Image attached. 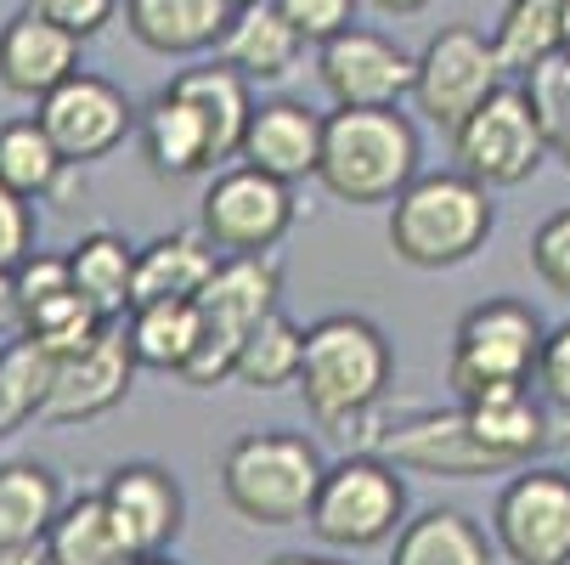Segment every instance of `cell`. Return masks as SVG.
<instances>
[{
    "mask_svg": "<svg viewBox=\"0 0 570 565\" xmlns=\"http://www.w3.org/2000/svg\"><path fill=\"white\" fill-rule=\"evenodd\" d=\"M316 182L340 204H395L419 182V130L401 108H334L322 119Z\"/></svg>",
    "mask_w": 570,
    "mask_h": 565,
    "instance_id": "obj_1",
    "label": "cell"
},
{
    "mask_svg": "<svg viewBox=\"0 0 570 565\" xmlns=\"http://www.w3.org/2000/svg\"><path fill=\"white\" fill-rule=\"evenodd\" d=\"M390 384V340L367 316H322L305 329V362H299V396L316 425L351 436V425L379 408Z\"/></svg>",
    "mask_w": 570,
    "mask_h": 565,
    "instance_id": "obj_2",
    "label": "cell"
},
{
    "mask_svg": "<svg viewBox=\"0 0 570 565\" xmlns=\"http://www.w3.org/2000/svg\"><path fill=\"white\" fill-rule=\"evenodd\" d=\"M322 480H328L322 452L288 430H249L220 458V493L249 526H305Z\"/></svg>",
    "mask_w": 570,
    "mask_h": 565,
    "instance_id": "obj_3",
    "label": "cell"
},
{
    "mask_svg": "<svg viewBox=\"0 0 570 565\" xmlns=\"http://www.w3.org/2000/svg\"><path fill=\"white\" fill-rule=\"evenodd\" d=\"M498 215L480 182L458 176H419L395 204H390V250L419 266V272H441V266H463L469 255L485 250Z\"/></svg>",
    "mask_w": 570,
    "mask_h": 565,
    "instance_id": "obj_4",
    "label": "cell"
},
{
    "mask_svg": "<svg viewBox=\"0 0 570 565\" xmlns=\"http://www.w3.org/2000/svg\"><path fill=\"white\" fill-rule=\"evenodd\" d=\"M277 283H283L277 261H266V255H232V261H220V272L198 294V351H193L181 384L209 390V384H226L237 373L243 345H249L255 329L277 311Z\"/></svg>",
    "mask_w": 570,
    "mask_h": 565,
    "instance_id": "obj_5",
    "label": "cell"
},
{
    "mask_svg": "<svg viewBox=\"0 0 570 565\" xmlns=\"http://www.w3.org/2000/svg\"><path fill=\"white\" fill-rule=\"evenodd\" d=\"M542 316L520 300H480L463 311L452 357H446V384L458 401H474L485 390H509V384H537V357H542Z\"/></svg>",
    "mask_w": 570,
    "mask_h": 565,
    "instance_id": "obj_6",
    "label": "cell"
},
{
    "mask_svg": "<svg viewBox=\"0 0 570 565\" xmlns=\"http://www.w3.org/2000/svg\"><path fill=\"white\" fill-rule=\"evenodd\" d=\"M452 153L458 171L480 187H520L537 176V165L548 158L542 125L531 114L525 86H503L498 97H485L458 130H452Z\"/></svg>",
    "mask_w": 570,
    "mask_h": 565,
    "instance_id": "obj_7",
    "label": "cell"
},
{
    "mask_svg": "<svg viewBox=\"0 0 570 565\" xmlns=\"http://www.w3.org/2000/svg\"><path fill=\"white\" fill-rule=\"evenodd\" d=\"M401 515H406V487L395 464L362 452L328 469L311 509V532L334 548H373L401 526Z\"/></svg>",
    "mask_w": 570,
    "mask_h": 565,
    "instance_id": "obj_8",
    "label": "cell"
},
{
    "mask_svg": "<svg viewBox=\"0 0 570 565\" xmlns=\"http://www.w3.org/2000/svg\"><path fill=\"white\" fill-rule=\"evenodd\" d=\"M498 91H503V62H498L492 35H480L469 23H452L419 51L413 103L430 125L458 130L485 97H498Z\"/></svg>",
    "mask_w": 570,
    "mask_h": 565,
    "instance_id": "obj_9",
    "label": "cell"
},
{
    "mask_svg": "<svg viewBox=\"0 0 570 565\" xmlns=\"http://www.w3.org/2000/svg\"><path fill=\"white\" fill-rule=\"evenodd\" d=\"M492 537L509 565H570V469L525 464L492 504Z\"/></svg>",
    "mask_w": 570,
    "mask_h": 565,
    "instance_id": "obj_10",
    "label": "cell"
},
{
    "mask_svg": "<svg viewBox=\"0 0 570 565\" xmlns=\"http://www.w3.org/2000/svg\"><path fill=\"white\" fill-rule=\"evenodd\" d=\"M294 226V193L288 182L237 165L209 182L204 193V237L226 255H266L283 244V232Z\"/></svg>",
    "mask_w": 570,
    "mask_h": 565,
    "instance_id": "obj_11",
    "label": "cell"
},
{
    "mask_svg": "<svg viewBox=\"0 0 570 565\" xmlns=\"http://www.w3.org/2000/svg\"><path fill=\"white\" fill-rule=\"evenodd\" d=\"M35 119L46 125V136L57 142V153L68 158V165H91V158L114 153V147L130 136L136 108L125 103V91L114 86V79L79 68L68 86H57V91L40 103Z\"/></svg>",
    "mask_w": 570,
    "mask_h": 565,
    "instance_id": "obj_12",
    "label": "cell"
},
{
    "mask_svg": "<svg viewBox=\"0 0 570 565\" xmlns=\"http://www.w3.org/2000/svg\"><path fill=\"white\" fill-rule=\"evenodd\" d=\"M316 74L340 108H395L419 79V57L373 29H345L316 51Z\"/></svg>",
    "mask_w": 570,
    "mask_h": 565,
    "instance_id": "obj_13",
    "label": "cell"
},
{
    "mask_svg": "<svg viewBox=\"0 0 570 565\" xmlns=\"http://www.w3.org/2000/svg\"><path fill=\"white\" fill-rule=\"evenodd\" d=\"M141 362L130 357V340L102 329L86 351L73 357H57V379H51V396H46V425H86V419H102L108 408H119L125 390H130V373Z\"/></svg>",
    "mask_w": 570,
    "mask_h": 565,
    "instance_id": "obj_14",
    "label": "cell"
},
{
    "mask_svg": "<svg viewBox=\"0 0 570 565\" xmlns=\"http://www.w3.org/2000/svg\"><path fill=\"white\" fill-rule=\"evenodd\" d=\"M102 504H108V515H114V526H119V537L130 543L136 559L165 554L181 537L187 504H181L176 475L158 469V464H119L102 487Z\"/></svg>",
    "mask_w": 570,
    "mask_h": 565,
    "instance_id": "obj_15",
    "label": "cell"
},
{
    "mask_svg": "<svg viewBox=\"0 0 570 565\" xmlns=\"http://www.w3.org/2000/svg\"><path fill=\"white\" fill-rule=\"evenodd\" d=\"M373 458L401 464V469H424V475H446V480H469V475H492L498 464L480 452V441L469 436L463 408L446 413H419L413 425H395L373 441Z\"/></svg>",
    "mask_w": 570,
    "mask_h": 565,
    "instance_id": "obj_16",
    "label": "cell"
},
{
    "mask_svg": "<svg viewBox=\"0 0 570 565\" xmlns=\"http://www.w3.org/2000/svg\"><path fill=\"white\" fill-rule=\"evenodd\" d=\"M79 46L86 40L62 35L57 23H46L23 7L7 29H0V86L46 103L57 86H68V79L79 74Z\"/></svg>",
    "mask_w": 570,
    "mask_h": 565,
    "instance_id": "obj_17",
    "label": "cell"
},
{
    "mask_svg": "<svg viewBox=\"0 0 570 565\" xmlns=\"http://www.w3.org/2000/svg\"><path fill=\"white\" fill-rule=\"evenodd\" d=\"M469 436L480 441V452L498 469H525L542 447H548V413L531 396V384H509V390H485L474 401H458Z\"/></svg>",
    "mask_w": 570,
    "mask_h": 565,
    "instance_id": "obj_18",
    "label": "cell"
},
{
    "mask_svg": "<svg viewBox=\"0 0 570 565\" xmlns=\"http://www.w3.org/2000/svg\"><path fill=\"white\" fill-rule=\"evenodd\" d=\"M243 165L249 171H266L277 182H299V176H316L322 165V119L305 108V103H261L249 130H243Z\"/></svg>",
    "mask_w": 570,
    "mask_h": 565,
    "instance_id": "obj_19",
    "label": "cell"
},
{
    "mask_svg": "<svg viewBox=\"0 0 570 565\" xmlns=\"http://www.w3.org/2000/svg\"><path fill=\"white\" fill-rule=\"evenodd\" d=\"M215 51H220V62H226L232 74L249 79V86H277L283 74H294L305 40H299V29L283 18L277 0H255V7H237V12H232V29L220 35Z\"/></svg>",
    "mask_w": 570,
    "mask_h": 565,
    "instance_id": "obj_20",
    "label": "cell"
},
{
    "mask_svg": "<svg viewBox=\"0 0 570 565\" xmlns=\"http://www.w3.org/2000/svg\"><path fill=\"white\" fill-rule=\"evenodd\" d=\"M232 0H125V23L130 35L158 51V57H193L220 46L232 29Z\"/></svg>",
    "mask_w": 570,
    "mask_h": 565,
    "instance_id": "obj_21",
    "label": "cell"
},
{
    "mask_svg": "<svg viewBox=\"0 0 570 565\" xmlns=\"http://www.w3.org/2000/svg\"><path fill=\"white\" fill-rule=\"evenodd\" d=\"M141 153H147V171L165 176V182H181V176H198V171L220 165V153H215L204 119L170 86L141 108Z\"/></svg>",
    "mask_w": 570,
    "mask_h": 565,
    "instance_id": "obj_22",
    "label": "cell"
},
{
    "mask_svg": "<svg viewBox=\"0 0 570 565\" xmlns=\"http://www.w3.org/2000/svg\"><path fill=\"white\" fill-rule=\"evenodd\" d=\"M220 272L215 244L204 232H170L153 237L136 255V305H158V300H198L209 289V277Z\"/></svg>",
    "mask_w": 570,
    "mask_h": 565,
    "instance_id": "obj_23",
    "label": "cell"
},
{
    "mask_svg": "<svg viewBox=\"0 0 570 565\" xmlns=\"http://www.w3.org/2000/svg\"><path fill=\"white\" fill-rule=\"evenodd\" d=\"M170 91H176V97L204 119V130H209V142H215V153H220V158L243 153V130H249V119H255L249 79L232 74V68L215 57V62H204V68L176 74V79H170Z\"/></svg>",
    "mask_w": 570,
    "mask_h": 565,
    "instance_id": "obj_24",
    "label": "cell"
},
{
    "mask_svg": "<svg viewBox=\"0 0 570 565\" xmlns=\"http://www.w3.org/2000/svg\"><path fill=\"white\" fill-rule=\"evenodd\" d=\"M390 565H498L480 520L463 509H424L395 537Z\"/></svg>",
    "mask_w": 570,
    "mask_h": 565,
    "instance_id": "obj_25",
    "label": "cell"
},
{
    "mask_svg": "<svg viewBox=\"0 0 570 565\" xmlns=\"http://www.w3.org/2000/svg\"><path fill=\"white\" fill-rule=\"evenodd\" d=\"M68 277H73V289L86 294V305L102 322L136 311V255L119 244L114 232L79 237V244L68 250Z\"/></svg>",
    "mask_w": 570,
    "mask_h": 565,
    "instance_id": "obj_26",
    "label": "cell"
},
{
    "mask_svg": "<svg viewBox=\"0 0 570 565\" xmlns=\"http://www.w3.org/2000/svg\"><path fill=\"white\" fill-rule=\"evenodd\" d=\"M564 7L570 0H509L498 29H492L503 74L531 79L542 62L564 57Z\"/></svg>",
    "mask_w": 570,
    "mask_h": 565,
    "instance_id": "obj_27",
    "label": "cell"
},
{
    "mask_svg": "<svg viewBox=\"0 0 570 565\" xmlns=\"http://www.w3.org/2000/svg\"><path fill=\"white\" fill-rule=\"evenodd\" d=\"M62 515L57 475L46 464H7L0 469V543L7 548H46Z\"/></svg>",
    "mask_w": 570,
    "mask_h": 565,
    "instance_id": "obj_28",
    "label": "cell"
},
{
    "mask_svg": "<svg viewBox=\"0 0 570 565\" xmlns=\"http://www.w3.org/2000/svg\"><path fill=\"white\" fill-rule=\"evenodd\" d=\"M46 565H136L130 543L119 537L102 493L62 504L51 537H46Z\"/></svg>",
    "mask_w": 570,
    "mask_h": 565,
    "instance_id": "obj_29",
    "label": "cell"
},
{
    "mask_svg": "<svg viewBox=\"0 0 570 565\" xmlns=\"http://www.w3.org/2000/svg\"><path fill=\"white\" fill-rule=\"evenodd\" d=\"M130 357L141 368L158 373H187L193 351H198V300H158V305H136L130 311Z\"/></svg>",
    "mask_w": 570,
    "mask_h": 565,
    "instance_id": "obj_30",
    "label": "cell"
},
{
    "mask_svg": "<svg viewBox=\"0 0 570 565\" xmlns=\"http://www.w3.org/2000/svg\"><path fill=\"white\" fill-rule=\"evenodd\" d=\"M57 379V357L35 340H18L0 351V436H12L18 425L46 413V396Z\"/></svg>",
    "mask_w": 570,
    "mask_h": 565,
    "instance_id": "obj_31",
    "label": "cell"
},
{
    "mask_svg": "<svg viewBox=\"0 0 570 565\" xmlns=\"http://www.w3.org/2000/svg\"><path fill=\"white\" fill-rule=\"evenodd\" d=\"M68 158L57 153V142L46 136L40 119H12L0 125V182H7L18 198H40L62 182Z\"/></svg>",
    "mask_w": 570,
    "mask_h": 565,
    "instance_id": "obj_32",
    "label": "cell"
},
{
    "mask_svg": "<svg viewBox=\"0 0 570 565\" xmlns=\"http://www.w3.org/2000/svg\"><path fill=\"white\" fill-rule=\"evenodd\" d=\"M299 362H305V329L288 322L283 311H272L255 329V340L243 345L232 379L249 390H283V384H299Z\"/></svg>",
    "mask_w": 570,
    "mask_h": 565,
    "instance_id": "obj_33",
    "label": "cell"
},
{
    "mask_svg": "<svg viewBox=\"0 0 570 565\" xmlns=\"http://www.w3.org/2000/svg\"><path fill=\"white\" fill-rule=\"evenodd\" d=\"M525 97H531V114H537V125H542L548 158H559L564 176H570V57L542 62V68L525 79Z\"/></svg>",
    "mask_w": 570,
    "mask_h": 565,
    "instance_id": "obj_34",
    "label": "cell"
},
{
    "mask_svg": "<svg viewBox=\"0 0 570 565\" xmlns=\"http://www.w3.org/2000/svg\"><path fill=\"white\" fill-rule=\"evenodd\" d=\"M531 272L542 277L548 294L570 300V204L553 210V215L531 232Z\"/></svg>",
    "mask_w": 570,
    "mask_h": 565,
    "instance_id": "obj_35",
    "label": "cell"
},
{
    "mask_svg": "<svg viewBox=\"0 0 570 565\" xmlns=\"http://www.w3.org/2000/svg\"><path fill=\"white\" fill-rule=\"evenodd\" d=\"M277 7H283V18L299 29V40L328 46L334 35L351 29V18H356L362 0H277Z\"/></svg>",
    "mask_w": 570,
    "mask_h": 565,
    "instance_id": "obj_36",
    "label": "cell"
},
{
    "mask_svg": "<svg viewBox=\"0 0 570 565\" xmlns=\"http://www.w3.org/2000/svg\"><path fill=\"white\" fill-rule=\"evenodd\" d=\"M114 7H119V0H29V12H35V18L57 23V29L73 35V40L102 35V29L114 23Z\"/></svg>",
    "mask_w": 570,
    "mask_h": 565,
    "instance_id": "obj_37",
    "label": "cell"
},
{
    "mask_svg": "<svg viewBox=\"0 0 570 565\" xmlns=\"http://www.w3.org/2000/svg\"><path fill=\"white\" fill-rule=\"evenodd\" d=\"M537 390H542V401H553V408L570 413V316L559 322V329H548V340H542Z\"/></svg>",
    "mask_w": 570,
    "mask_h": 565,
    "instance_id": "obj_38",
    "label": "cell"
},
{
    "mask_svg": "<svg viewBox=\"0 0 570 565\" xmlns=\"http://www.w3.org/2000/svg\"><path fill=\"white\" fill-rule=\"evenodd\" d=\"M29 244H35V215H29V198H18L7 182H0V266L18 272L29 261Z\"/></svg>",
    "mask_w": 570,
    "mask_h": 565,
    "instance_id": "obj_39",
    "label": "cell"
},
{
    "mask_svg": "<svg viewBox=\"0 0 570 565\" xmlns=\"http://www.w3.org/2000/svg\"><path fill=\"white\" fill-rule=\"evenodd\" d=\"M7 329H23V316H18V277L0 266V334Z\"/></svg>",
    "mask_w": 570,
    "mask_h": 565,
    "instance_id": "obj_40",
    "label": "cell"
},
{
    "mask_svg": "<svg viewBox=\"0 0 570 565\" xmlns=\"http://www.w3.org/2000/svg\"><path fill=\"white\" fill-rule=\"evenodd\" d=\"M367 7H379V12H390V18H413V12L430 7V0H367Z\"/></svg>",
    "mask_w": 570,
    "mask_h": 565,
    "instance_id": "obj_41",
    "label": "cell"
},
{
    "mask_svg": "<svg viewBox=\"0 0 570 565\" xmlns=\"http://www.w3.org/2000/svg\"><path fill=\"white\" fill-rule=\"evenodd\" d=\"M0 565H46V548H7L0 543Z\"/></svg>",
    "mask_w": 570,
    "mask_h": 565,
    "instance_id": "obj_42",
    "label": "cell"
},
{
    "mask_svg": "<svg viewBox=\"0 0 570 565\" xmlns=\"http://www.w3.org/2000/svg\"><path fill=\"white\" fill-rule=\"evenodd\" d=\"M266 565H345V559H328V554H277Z\"/></svg>",
    "mask_w": 570,
    "mask_h": 565,
    "instance_id": "obj_43",
    "label": "cell"
},
{
    "mask_svg": "<svg viewBox=\"0 0 570 565\" xmlns=\"http://www.w3.org/2000/svg\"><path fill=\"white\" fill-rule=\"evenodd\" d=\"M136 565H176V559H165V554H153V559H136Z\"/></svg>",
    "mask_w": 570,
    "mask_h": 565,
    "instance_id": "obj_44",
    "label": "cell"
},
{
    "mask_svg": "<svg viewBox=\"0 0 570 565\" xmlns=\"http://www.w3.org/2000/svg\"><path fill=\"white\" fill-rule=\"evenodd\" d=\"M564 57H570V7H564Z\"/></svg>",
    "mask_w": 570,
    "mask_h": 565,
    "instance_id": "obj_45",
    "label": "cell"
},
{
    "mask_svg": "<svg viewBox=\"0 0 570 565\" xmlns=\"http://www.w3.org/2000/svg\"><path fill=\"white\" fill-rule=\"evenodd\" d=\"M232 7H255V0H232Z\"/></svg>",
    "mask_w": 570,
    "mask_h": 565,
    "instance_id": "obj_46",
    "label": "cell"
}]
</instances>
